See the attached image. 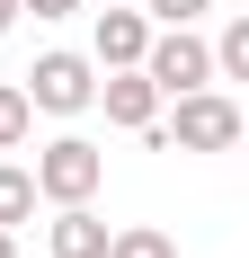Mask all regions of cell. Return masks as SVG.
Returning <instances> with one entry per match:
<instances>
[{
	"label": "cell",
	"mask_w": 249,
	"mask_h": 258,
	"mask_svg": "<svg viewBox=\"0 0 249 258\" xmlns=\"http://www.w3.org/2000/svg\"><path fill=\"white\" fill-rule=\"evenodd\" d=\"M27 116H36L27 89H18V80H0V152H18V143H27Z\"/></svg>",
	"instance_id": "obj_10"
},
{
	"label": "cell",
	"mask_w": 249,
	"mask_h": 258,
	"mask_svg": "<svg viewBox=\"0 0 249 258\" xmlns=\"http://www.w3.org/2000/svg\"><path fill=\"white\" fill-rule=\"evenodd\" d=\"M89 98H98L89 53H45V62L27 72V107H45V116H80Z\"/></svg>",
	"instance_id": "obj_4"
},
{
	"label": "cell",
	"mask_w": 249,
	"mask_h": 258,
	"mask_svg": "<svg viewBox=\"0 0 249 258\" xmlns=\"http://www.w3.org/2000/svg\"><path fill=\"white\" fill-rule=\"evenodd\" d=\"M214 80H249V18H231L214 36Z\"/></svg>",
	"instance_id": "obj_8"
},
{
	"label": "cell",
	"mask_w": 249,
	"mask_h": 258,
	"mask_svg": "<svg viewBox=\"0 0 249 258\" xmlns=\"http://www.w3.org/2000/svg\"><path fill=\"white\" fill-rule=\"evenodd\" d=\"M0 258H18V232H0Z\"/></svg>",
	"instance_id": "obj_15"
},
{
	"label": "cell",
	"mask_w": 249,
	"mask_h": 258,
	"mask_svg": "<svg viewBox=\"0 0 249 258\" xmlns=\"http://www.w3.org/2000/svg\"><path fill=\"white\" fill-rule=\"evenodd\" d=\"M53 258H107V223L89 205H63L53 214Z\"/></svg>",
	"instance_id": "obj_7"
},
{
	"label": "cell",
	"mask_w": 249,
	"mask_h": 258,
	"mask_svg": "<svg viewBox=\"0 0 249 258\" xmlns=\"http://www.w3.org/2000/svg\"><path fill=\"white\" fill-rule=\"evenodd\" d=\"M89 107H107V125H134V134L160 125V89L143 80V62H116V72L98 80V98H89Z\"/></svg>",
	"instance_id": "obj_5"
},
{
	"label": "cell",
	"mask_w": 249,
	"mask_h": 258,
	"mask_svg": "<svg viewBox=\"0 0 249 258\" xmlns=\"http://www.w3.org/2000/svg\"><path fill=\"white\" fill-rule=\"evenodd\" d=\"M151 134H160V125H151ZM160 143H178V152H231V143H240V107H231L214 80H205V89H178V116H169Z\"/></svg>",
	"instance_id": "obj_1"
},
{
	"label": "cell",
	"mask_w": 249,
	"mask_h": 258,
	"mask_svg": "<svg viewBox=\"0 0 249 258\" xmlns=\"http://www.w3.org/2000/svg\"><path fill=\"white\" fill-rule=\"evenodd\" d=\"M9 27H18V0H0V36H9Z\"/></svg>",
	"instance_id": "obj_14"
},
{
	"label": "cell",
	"mask_w": 249,
	"mask_h": 258,
	"mask_svg": "<svg viewBox=\"0 0 249 258\" xmlns=\"http://www.w3.org/2000/svg\"><path fill=\"white\" fill-rule=\"evenodd\" d=\"M214 0H143V18H169V27H196Z\"/></svg>",
	"instance_id": "obj_12"
},
{
	"label": "cell",
	"mask_w": 249,
	"mask_h": 258,
	"mask_svg": "<svg viewBox=\"0 0 249 258\" xmlns=\"http://www.w3.org/2000/svg\"><path fill=\"white\" fill-rule=\"evenodd\" d=\"M18 9H36V18H72L80 0H18Z\"/></svg>",
	"instance_id": "obj_13"
},
{
	"label": "cell",
	"mask_w": 249,
	"mask_h": 258,
	"mask_svg": "<svg viewBox=\"0 0 249 258\" xmlns=\"http://www.w3.org/2000/svg\"><path fill=\"white\" fill-rule=\"evenodd\" d=\"M143 45H151L143 9H98V62L107 72H116V62H143Z\"/></svg>",
	"instance_id": "obj_6"
},
{
	"label": "cell",
	"mask_w": 249,
	"mask_h": 258,
	"mask_svg": "<svg viewBox=\"0 0 249 258\" xmlns=\"http://www.w3.org/2000/svg\"><path fill=\"white\" fill-rule=\"evenodd\" d=\"M36 196H53V205H89L98 196V178H107V160H98V143H80V134H63V143H45L36 152Z\"/></svg>",
	"instance_id": "obj_2"
},
{
	"label": "cell",
	"mask_w": 249,
	"mask_h": 258,
	"mask_svg": "<svg viewBox=\"0 0 249 258\" xmlns=\"http://www.w3.org/2000/svg\"><path fill=\"white\" fill-rule=\"evenodd\" d=\"M27 214H36V178L27 169H0V232H18Z\"/></svg>",
	"instance_id": "obj_9"
},
{
	"label": "cell",
	"mask_w": 249,
	"mask_h": 258,
	"mask_svg": "<svg viewBox=\"0 0 249 258\" xmlns=\"http://www.w3.org/2000/svg\"><path fill=\"white\" fill-rule=\"evenodd\" d=\"M143 80L160 89V98L205 89V80H214V45H205L196 27H169V36H151V45H143Z\"/></svg>",
	"instance_id": "obj_3"
},
{
	"label": "cell",
	"mask_w": 249,
	"mask_h": 258,
	"mask_svg": "<svg viewBox=\"0 0 249 258\" xmlns=\"http://www.w3.org/2000/svg\"><path fill=\"white\" fill-rule=\"evenodd\" d=\"M107 258H178V249H169V232H143L134 223V232H107Z\"/></svg>",
	"instance_id": "obj_11"
}]
</instances>
